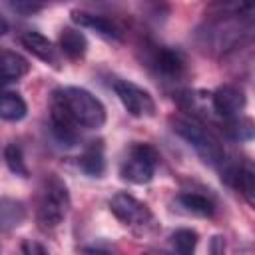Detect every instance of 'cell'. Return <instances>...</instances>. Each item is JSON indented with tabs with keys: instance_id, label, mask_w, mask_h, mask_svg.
Returning <instances> with one entry per match:
<instances>
[{
	"instance_id": "cell-1",
	"label": "cell",
	"mask_w": 255,
	"mask_h": 255,
	"mask_svg": "<svg viewBox=\"0 0 255 255\" xmlns=\"http://www.w3.org/2000/svg\"><path fill=\"white\" fill-rule=\"evenodd\" d=\"M251 32V18H209L197 30V44L205 52H227Z\"/></svg>"
},
{
	"instance_id": "cell-2",
	"label": "cell",
	"mask_w": 255,
	"mask_h": 255,
	"mask_svg": "<svg viewBox=\"0 0 255 255\" xmlns=\"http://www.w3.org/2000/svg\"><path fill=\"white\" fill-rule=\"evenodd\" d=\"M70 191L66 187V183L50 173L40 187L38 193V207H36V219L40 229L44 231H52L56 227L62 225V221L66 219L68 211H70Z\"/></svg>"
},
{
	"instance_id": "cell-3",
	"label": "cell",
	"mask_w": 255,
	"mask_h": 255,
	"mask_svg": "<svg viewBox=\"0 0 255 255\" xmlns=\"http://www.w3.org/2000/svg\"><path fill=\"white\" fill-rule=\"evenodd\" d=\"M169 126L173 129V133H177L181 139H185L195 149V153L201 157L203 163H209V165L223 163L225 149H223L221 141L209 129H205L199 122L189 120L185 116H171Z\"/></svg>"
},
{
	"instance_id": "cell-4",
	"label": "cell",
	"mask_w": 255,
	"mask_h": 255,
	"mask_svg": "<svg viewBox=\"0 0 255 255\" xmlns=\"http://www.w3.org/2000/svg\"><path fill=\"white\" fill-rule=\"evenodd\" d=\"M56 96L60 98V102L64 104V108L68 110V114L72 116V120L84 128V129H98L106 124V108L104 104L90 94L84 88H76V86H66L60 90H54Z\"/></svg>"
},
{
	"instance_id": "cell-5",
	"label": "cell",
	"mask_w": 255,
	"mask_h": 255,
	"mask_svg": "<svg viewBox=\"0 0 255 255\" xmlns=\"http://www.w3.org/2000/svg\"><path fill=\"white\" fill-rule=\"evenodd\" d=\"M110 209L116 215V219L122 225L129 227L133 233L145 235L155 229V217H153L151 209L143 201L135 199L129 193H124V191L116 193L110 199Z\"/></svg>"
},
{
	"instance_id": "cell-6",
	"label": "cell",
	"mask_w": 255,
	"mask_h": 255,
	"mask_svg": "<svg viewBox=\"0 0 255 255\" xmlns=\"http://www.w3.org/2000/svg\"><path fill=\"white\" fill-rule=\"evenodd\" d=\"M157 163H159V155L151 145L131 143L120 163V175L129 183L143 185L153 179Z\"/></svg>"
},
{
	"instance_id": "cell-7",
	"label": "cell",
	"mask_w": 255,
	"mask_h": 255,
	"mask_svg": "<svg viewBox=\"0 0 255 255\" xmlns=\"http://www.w3.org/2000/svg\"><path fill=\"white\" fill-rule=\"evenodd\" d=\"M143 64L159 78L167 82H175L187 72V58L183 52L159 44L143 46Z\"/></svg>"
},
{
	"instance_id": "cell-8",
	"label": "cell",
	"mask_w": 255,
	"mask_h": 255,
	"mask_svg": "<svg viewBox=\"0 0 255 255\" xmlns=\"http://www.w3.org/2000/svg\"><path fill=\"white\" fill-rule=\"evenodd\" d=\"M116 96L124 104V108L133 116V118H151L155 116V102L149 96L147 90L139 88L137 84L129 80H118L114 82Z\"/></svg>"
},
{
	"instance_id": "cell-9",
	"label": "cell",
	"mask_w": 255,
	"mask_h": 255,
	"mask_svg": "<svg viewBox=\"0 0 255 255\" xmlns=\"http://www.w3.org/2000/svg\"><path fill=\"white\" fill-rule=\"evenodd\" d=\"M50 124H52V133L62 145H74L80 137V126L72 120L56 92H52L50 98Z\"/></svg>"
},
{
	"instance_id": "cell-10",
	"label": "cell",
	"mask_w": 255,
	"mask_h": 255,
	"mask_svg": "<svg viewBox=\"0 0 255 255\" xmlns=\"http://www.w3.org/2000/svg\"><path fill=\"white\" fill-rule=\"evenodd\" d=\"M70 16H72L74 24H78L80 28H88V30L96 32L104 40H110V42H122L124 40V30L116 20H110L102 14H94V12H86V10H72Z\"/></svg>"
},
{
	"instance_id": "cell-11",
	"label": "cell",
	"mask_w": 255,
	"mask_h": 255,
	"mask_svg": "<svg viewBox=\"0 0 255 255\" xmlns=\"http://www.w3.org/2000/svg\"><path fill=\"white\" fill-rule=\"evenodd\" d=\"M211 108L217 116H221L223 120L239 116L247 104V96L243 92V88L235 86V84H225L219 86L213 94H211Z\"/></svg>"
},
{
	"instance_id": "cell-12",
	"label": "cell",
	"mask_w": 255,
	"mask_h": 255,
	"mask_svg": "<svg viewBox=\"0 0 255 255\" xmlns=\"http://www.w3.org/2000/svg\"><path fill=\"white\" fill-rule=\"evenodd\" d=\"M221 179L227 185H231L233 189H237L249 205L255 203V173H253V167L249 163H231V165H227L223 169Z\"/></svg>"
},
{
	"instance_id": "cell-13",
	"label": "cell",
	"mask_w": 255,
	"mask_h": 255,
	"mask_svg": "<svg viewBox=\"0 0 255 255\" xmlns=\"http://www.w3.org/2000/svg\"><path fill=\"white\" fill-rule=\"evenodd\" d=\"M20 42H22V46H24L32 56H36L38 60H42V62H46V64H50V66H54V68H60V50H58L44 34L28 30V32H24V34L20 36Z\"/></svg>"
},
{
	"instance_id": "cell-14",
	"label": "cell",
	"mask_w": 255,
	"mask_h": 255,
	"mask_svg": "<svg viewBox=\"0 0 255 255\" xmlns=\"http://www.w3.org/2000/svg\"><path fill=\"white\" fill-rule=\"evenodd\" d=\"M30 72V62L12 50H0V88L20 80Z\"/></svg>"
},
{
	"instance_id": "cell-15",
	"label": "cell",
	"mask_w": 255,
	"mask_h": 255,
	"mask_svg": "<svg viewBox=\"0 0 255 255\" xmlns=\"http://www.w3.org/2000/svg\"><path fill=\"white\" fill-rule=\"evenodd\" d=\"M205 14L207 18H251L253 0H211Z\"/></svg>"
},
{
	"instance_id": "cell-16",
	"label": "cell",
	"mask_w": 255,
	"mask_h": 255,
	"mask_svg": "<svg viewBox=\"0 0 255 255\" xmlns=\"http://www.w3.org/2000/svg\"><path fill=\"white\" fill-rule=\"evenodd\" d=\"M80 169L90 177H102L106 171V157H104V143L90 141V145L78 157Z\"/></svg>"
},
{
	"instance_id": "cell-17",
	"label": "cell",
	"mask_w": 255,
	"mask_h": 255,
	"mask_svg": "<svg viewBox=\"0 0 255 255\" xmlns=\"http://www.w3.org/2000/svg\"><path fill=\"white\" fill-rule=\"evenodd\" d=\"M58 50L70 60H80V58H84V54L88 50V40L80 30L64 28L58 38Z\"/></svg>"
},
{
	"instance_id": "cell-18",
	"label": "cell",
	"mask_w": 255,
	"mask_h": 255,
	"mask_svg": "<svg viewBox=\"0 0 255 255\" xmlns=\"http://www.w3.org/2000/svg\"><path fill=\"white\" fill-rule=\"evenodd\" d=\"M26 219V207L20 199L0 197V231L16 229Z\"/></svg>"
},
{
	"instance_id": "cell-19",
	"label": "cell",
	"mask_w": 255,
	"mask_h": 255,
	"mask_svg": "<svg viewBox=\"0 0 255 255\" xmlns=\"http://www.w3.org/2000/svg\"><path fill=\"white\" fill-rule=\"evenodd\" d=\"M177 203L183 207V211L197 215V217H211L215 213V203L213 199H209L203 193H195V191H185L177 195Z\"/></svg>"
},
{
	"instance_id": "cell-20",
	"label": "cell",
	"mask_w": 255,
	"mask_h": 255,
	"mask_svg": "<svg viewBox=\"0 0 255 255\" xmlns=\"http://www.w3.org/2000/svg\"><path fill=\"white\" fill-rule=\"evenodd\" d=\"M28 112L24 98L16 92H0V120L20 122Z\"/></svg>"
},
{
	"instance_id": "cell-21",
	"label": "cell",
	"mask_w": 255,
	"mask_h": 255,
	"mask_svg": "<svg viewBox=\"0 0 255 255\" xmlns=\"http://www.w3.org/2000/svg\"><path fill=\"white\" fill-rule=\"evenodd\" d=\"M223 131L239 141H247L253 137V122L249 118H241V116H233L223 120Z\"/></svg>"
},
{
	"instance_id": "cell-22",
	"label": "cell",
	"mask_w": 255,
	"mask_h": 255,
	"mask_svg": "<svg viewBox=\"0 0 255 255\" xmlns=\"http://www.w3.org/2000/svg\"><path fill=\"white\" fill-rule=\"evenodd\" d=\"M4 159H6V165H8V169H10L12 173H16V175H20V177H28V175H30L20 145H16V143L6 145V149H4Z\"/></svg>"
},
{
	"instance_id": "cell-23",
	"label": "cell",
	"mask_w": 255,
	"mask_h": 255,
	"mask_svg": "<svg viewBox=\"0 0 255 255\" xmlns=\"http://www.w3.org/2000/svg\"><path fill=\"white\" fill-rule=\"evenodd\" d=\"M171 245L177 253L181 255H189L195 251V245H197V233L193 229H177L171 233Z\"/></svg>"
},
{
	"instance_id": "cell-24",
	"label": "cell",
	"mask_w": 255,
	"mask_h": 255,
	"mask_svg": "<svg viewBox=\"0 0 255 255\" xmlns=\"http://www.w3.org/2000/svg\"><path fill=\"white\" fill-rule=\"evenodd\" d=\"M8 2H10L12 10L22 14V16L36 14V12H40L48 4V0H8Z\"/></svg>"
},
{
	"instance_id": "cell-25",
	"label": "cell",
	"mask_w": 255,
	"mask_h": 255,
	"mask_svg": "<svg viewBox=\"0 0 255 255\" xmlns=\"http://www.w3.org/2000/svg\"><path fill=\"white\" fill-rule=\"evenodd\" d=\"M22 251L24 253H46V247H42V245H38V243H32V241H24L22 243Z\"/></svg>"
},
{
	"instance_id": "cell-26",
	"label": "cell",
	"mask_w": 255,
	"mask_h": 255,
	"mask_svg": "<svg viewBox=\"0 0 255 255\" xmlns=\"http://www.w3.org/2000/svg\"><path fill=\"white\" fill-rule=\"evenodd\" d=\"M8 32V22H6V18L0 14V36H4Z\"/></svg>"
}]
</instances>
